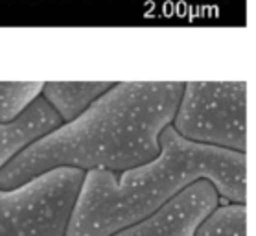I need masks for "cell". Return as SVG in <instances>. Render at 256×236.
I'll use <instances>...</instances> for the list:
<instances>
[{
    "label": "cell",
    "mask_w": 256,
    "mask_h": 236,
    "mask_svg": "<svg viewBox=\"0 0 256 236\" xmlns=\"http://www.w3.org/2000/svg\"><path fill=\"white\" fill-rule=\"evenodd\" d=\"M182 83H112L82 115L39 137L0 170L10 190L54 168L124 172L158 155V135L170 126Z\"/></svg>",
    "instance_id": "cell-1"
},
{
    "label": "cell",
    "mask_w": 256,
    "mask_h": 236,
    "mask_svg": "<svg viewBox=\"0 0 256 236\" xmlns=\"http://www.w3.org/2000/svg\"><path fill=\"white\" fill-rule=\"evenodd\" d=\"M158 155L124 172L87 170L64 236H111L148 219L194 181H208L225 201L247 203V153L186 140L170 124Z\"/></svg>",
    "instance_id": "cell-2"
},
{
    "label": "cell",
    "mask_w": 256,
    "mask_h": 236,
    "mask_svg": "<svg viewBox=\"0 0 256 236\" xmlns=\"http://www.w3.org/2000/svg\"><path fill=\"white\" fill-rule=\"evenodd\" d=\"M172 126L192 142L245 151L247 81L182 83Z\"/></svg>",
    "instance_id": "cell-3"
},
{
    "label": "cell",
    "mask_w": 256,
    "mask_h": 236,
    "mask_svg": "<svg viewBox=\"0 0 256 236\" xmlns=\"http://www.w3.org/2000/svg\"><path fill=\"white\" fill-rule=\"evenodd\" d=\"M83 173L54 168L20 186L0 188V236H64Z\"/></svg>",
    "instance_id": "cell-4"
},
{
    "label": "cell",
    "mask_w": 256,
    "mask_h": 236,
    "mask_svg": "<svg viewBox=\"0 0 256 236\" xmlns=\"http://www.w3.org/2000/svg\"><path fill=\"white\" fill-rule=\"evenodd\" d=\"M220 205V196L208 181H194L148 219L111 236H192L206 214Z\"/></svg>",
    "instance_id": "cell-5"
},
{
    "label": "cell",
    "mask_w": 256,
    "mask_h": 236,
    "mask_svg": "<svg viewBox=\"0 0 256 236\" xmlns=\"http://www.w3.org/2000/svg\"><path fill=\"white\" fill-rule=\"evenodd\" d=\"M61 124L63 120L42 96H37L15 120L0 122V170L26 146Z\"/></svg>",
    "instance_id": "cell-6"
},
{
    "label": "cell",
    "mask_w": 256,
    "mask_h": 236,
    "mask_svg": "<svg viewBox=\"0 0 256 236\" xmlns=\"http://www.w3.org/2000/svg\"><path fill=\"white\" fill-rule=\"evenodd\" d=\"M111 81H52L42 85V98L52 105L63 122H68L82 115L100 94H104Z\"/></svg>",
    "instance_id": "cell-7"
},
{
    "label": "cell",
    "mask_w": 256,
    "mask_h": 236,
    "mask_svg": "<svg viewBox=\"0 0 256 236\" xmlns=\"http://www.w3.org/2000/svg\"><path fill=\"white\" fill-rule=\"evenodd\" d=\"M192 236H247V205L220 203L199 221Z\"/></svg>",
    "instance_id": "cell-8"
},
{
    "label": "cell",
    "mask_w": 256,
    "mask_h": 236,
    "mask_svg": "<svg viewBox=\"0 0 256 236\" xmlns=\"http://www.w3.org/2000/svg\"><path fill=\"white\" fill-rule=\"evenodd\" d=\"M42 85L39 81L32 83H0V122H12L22 115L37 96H41Z\"/></svg>",
    "instance_id": "cell-9"
}]
</instances>
